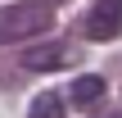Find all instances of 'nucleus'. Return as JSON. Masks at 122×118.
<instances>
[{"instance_id": "obj_4", "label": "nucleus", "mask_w": 122, "mask_h": 118, "mask_svg": "<svg viewBox=\"0 0 122 118\" xmlns=\"http://www.w3.org/2000/svg\"><path fill=\"white\" fill-rule=\"evenodd\" d=\"M100 96H104V77H95V73H81V77L72 82V105H77V109H91Z\"/></svg>"}, {"instance_id": "obj_3", "label": "nucleus", "mask_w": 122, "mask_h": 118, "mask_svg": "<svg viewBox=\"0 0 122 118\" xmlns=\"http://www.w3.org/2000/svg\"><path fill=\"white\" fill-rule=\"evenodd\" d=\"M23 64L32 68V73H50V68H63L68 64V45H36V50H27L23 55Z\"/></svg>"}, {"instance_id": "obj_2", "label": "nucleus", "mask_w": 122, "mask_h": 118, "mask_svg": "<svg viewBox=\"0 0 122 118\" xmlns=\"http://www.w3.org/2000/svg\"><path fill=\"white\" fill-rule=\"evenodd\" d=\"M122 32V0H95L86 14V36L91 41H113Z\"/></svg>"}, {"instance_id": "obj_1", "label": "nucleus", "mask_w": 122, "mask_h": 118, "mask_svg": "<svg viewBox=\"0 0 122 118\" xmlns=\"http://www.w3.org/2000/svg\"><path fill=\"white\" fill-rule=\"evenodd\" d=\"M50 23H54V9H50L45 0L9 5V9H0V45H9V41H27V36L45 32Z\"/></svg>"}, {"instance_id": "obj_5", "label": "nucleus", "mask_w": 122, "mask_h": 118, "mask_svg": "<svg viewBox=\"0 0 122 118\" xmlns=\"http://www.w3.org/2000/svg\"><path fill=\"white\" fill-rule=\"evenodd\" d=\"M27 118H63V100H59L54 91H41V96L32 100V109H27Z\"/></svg>"}]
</instances>
